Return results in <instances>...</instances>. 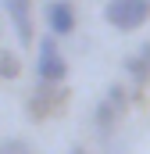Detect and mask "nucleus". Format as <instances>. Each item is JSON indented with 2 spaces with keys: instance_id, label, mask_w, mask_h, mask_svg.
<instances>
[{
  "instance_id": "nucleus-11",
  "label": "nucleus",
  "mask_w": 150,
  "mask_h": 154,
  "mask_svg": "<svg viewBox=\"0 0 150 154\" xmlns=\"http://www.w3.org/2000/svg\"><path fill=\"white\" fill-rule=\"evenodd\" d=\"M68 154H89V151H86L82 143H75V147H72V151H68Z\"/></svg>"
},
{
  "instance_id": "nucleus-9",
  "label": "nucleus",
  "mask_w": 150,
  "mask_h": 154,
  "mask_svg": "<svg viewBox=\"0 0 150 154\" xmlns=\"http://www.w3.org/2000/svg\"><path fill=\"white\" fill-rule=\"evenodd\" d=\"M0 154H32V143L22 136H7V140H0Z\"/></svg>"
},
{
  "instance_id": "nucleus-4",
  "label": "nucleus",
  "mask_w": 150,
  "mask_h": 154,
  "mask_svg": "<svg viewBox=\"0 0 150 154\" xmlns=\"http://www.w3.org/2000/svg\"><path fill=\"white\" fill-rule=\"evenodd\" d=\"M61 104H64V90H61V82H43V79H39L36 93L29 97V118L39 122V118L54 115Z\"/></svg>"
},
{
  "instance_id": "nucleus-7",
  "label": "nucleus",
  "mask_w": 150,
  "mask_h": 154,
  "mask_svg": "<svg viewBox=\"0 0 150 154\" xmlns=\"http://www.w3.org/2000/svg\"><path fill=\"white\" fill-rule=\"evenodd\" d=\"M122 68H125L132 79H136V82H147V79H150V61L140 54V50H136V54H129V57L122 61Z\"/></svg>"
},
{
  "instance_id": "nucleus-10",
  "label": "nucleus",
  "mask_w": 150,
  "mask_h": 154,
  "mask_svg": "<svg viewBox=\"0 0 150 154\" xmlns=\"http://www.w3.org/2000/svg\"><path fill=\"white\" fill-rule=\"evenodd\" d=\"M104 97H111V100H114V104H118V108H122V111L129 108V97H125V90H122V82H111Z\"/></svg>"
},
{
  "instance_id": "nucleus-6",
  "label": "nucleus",
  "mask_w": 150,
  "mask_h": 154,
  "mask_svg": "<svg viewBox=\"0 0 150 154\" xmlns=\"http://www.w3.org/2000/svg\"><path fill=\"white\" fill-rule=\"evenodd\" d=\"M118 115H122V108L114 104L111 97H100V100H97V108H93V125H97L100 133H111L114 122H118Z\"/></svg>"
},
{
  "instance_id": "nucleus-2",
  "label": "nucleus",
  "mask_w": 150,
  "mask_h": 154,
  "mask_svg": "<svg viewBox=\"0 0 150 154\" xmlns=\"http://www.w3.org/2000/svg\"><path fill=\"white\" fill-rule=\"evenodd\" d=\"M36 75L43 82H64V75H68V65H64V57L57 50L54 32L39 36V43H36Z\"/></svg>"
},
{
  "instance_id": "nucleus-8",
  "label": "nucleus",
  "mask_w": 150,
  "mask_h": 154,
  "mask_svg": "<svg viewBox=\"0 0 150 154\" xmlns=\"http://www.w3.org/2000/svg\"><path fill=\"white\" fill-rule=\"evenodd\" d=\"M22 75V61L14 50H0V79H18Z\"/></svg>"
},
{
  "instance_id": "nucleus-3",
  "label": "nucleus",
  "mask_w": 150,
  "mask_h": 154,
  "mask_svg": "<svg viewBox=\"0 0 150 154\" xmlns=\"http://www.w3.org/2000/svg\"><path fill=\"white\" fill-rule=\"evenodd\" d=\"M0 7H4V14L11 18L18 43L29 47V43L36 39V29H32V0H0Z\"/></svg>"
},
{
  "instance_id": "nucleus-1",
  "label": "nucleus",
  "mask_w": 150,
  "mask_h": 154,
  "mask_svg": "<svg viewBox=\"0 0 150 154\" xmlns=\"http://www.w3.org/2000/svg\"><path fill=\"white\" fill-rule=\"evenodd\" d=\"M150 18V0H107L104 22L118 32H132Z\"/></svg>"
},
{
  "instance_id": "nucleus-5",
  "label": "nucleus",
  "mask_w": 150,
  "mask_h": 154,
  "mask_svg": "<svg viewBox=\"0 0 150 154\" xmlns=\"http://www.w3.org/2000/svg\"><path fill=\"white\" fill-rule=\"evenodd\" d=\"M43 18H46V29H50L54 36H68V32H75V7L68 4V0H46Z\"/></svg>"
}]
</instances>
